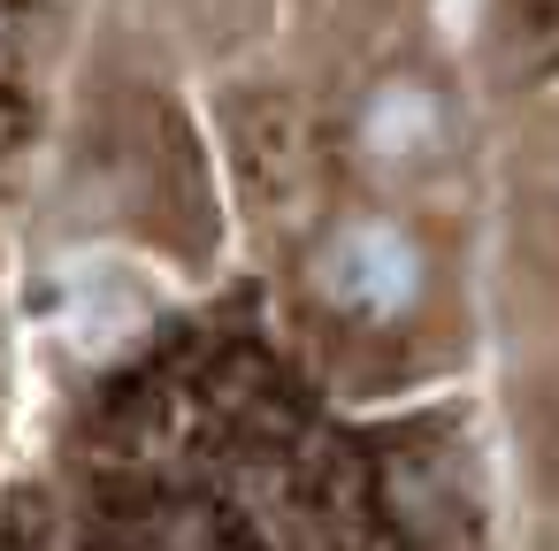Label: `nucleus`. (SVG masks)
<instances>
[{
  "label": "nucleus",
  "mask_w": 559,
  "mask_h": 551,
  "mask_svg": "<svg viewBox=\"0 0 559 551\" xmlns=\"http://www.w3.org/2000/svg\"><path fill=\"white\" fill-rule=\"evenodd\" d=\"M314 291L353 322H399L421 299V245L399 223H337L314 253Z\"/></svg>",
  "instance_id": "1"
},
{
  "label": "nucleus",
  "mask_w": 559,
  "mask_h": 551,
  "mask_svg": "<svg viewBox=\"0 0 559 551\" xmlns=\"http://www.w3.org/2000/svg\"><path fill=\"white\" fill-rule=\"evenodd\" d=\"M429 139H437V100L421 85H383L360 116V146L376 161H414Z\"/></svg>",
  "instance_id": "2"
}]
</instances>
